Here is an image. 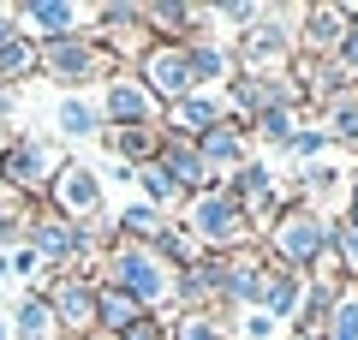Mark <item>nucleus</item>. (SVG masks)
I'll list each match as a JSON object with an SVG mask.
<instances>
[{
    "label": "nucleus",
    "instance_id": "dca6fc26",
    "mask_svg": "<svg viewBox=\"0 0 358 340\" xmlns=\"http://www.w3.org/2000/svg\"><path fill=\"white\" fill-rule=\"evenodd\" d=\"M346 24H352V6H341V0H310L305 24H299V54H322L329 60V48L346 36Z\"/></svg>",
    "mask_w": 358,
    "mask_h": 340
},
{
    "label": "nucleus",
    "instance_id": "4be33fe9",
    "mask_svg": "<svg viewBox=\"0 0 358 340\" xmlns=\"http://www.w3.org/2000/svg\"><path fill=\"white\" fill-rule=\"evenodd\" d=\"M162 334L167 340H233V316H215V311H167L162 316Z\"/></svg>",
    "mask_w": 358,
    "mask_h": 340
},
{
    "label": "nucleus",
    "instance_id": "4c0bfd02",
    "mask_svg": "<svg viewBox=\"0 0 358 340\" xmlns=\"http://www.w3.org/2000/svg\"><path fill=\"white\" fill-rule=\"evenodd\" d=\"M281 340H322V334H305V328H287Z\"/></svg>",
    "mask_w": 358,
    "mask_h": 340
},
{
    "label": "nucleus",
    "instance_id": "2eb2a0df",
    "mask_svg": "<svg viewBox=\"0 0 358 340\" xmlns=\"http://www.w3.org/2000/svg\"><path fill=\"white\" fill-rule=\"evenodd\" d=\"M305 299H310V281L299 275V269L268 263V281H263V299H257V311H263V316H275L281 328H293L299 316H305Z\"/></svg>",
    "mask_w": 358,
    "mask_h": 340
},
{
    "label": "nucleus",
    "instance_id": "7c9ffc66",
    "mask_svg": "<svg viewBox=\"0 0 358 340\" xmlns=\"http://www.w3.org/2000/svg\"><path fill=\"white\" fill-rule=\"evenodd\" d=\"M329 150H334V143H329V132H322L317 120H310V113H305V126L293 132V143H287L281 155H287V162H293V167H310V162H322V155H329Z\"/></svg>",
    "mask_w": 358,
    "mask_h": 340
},
{
    "label": "nucleus",
    "instance_id": "cd10ccee",
    "mask_svg": "<svg viewBox=\"0 0 358 340\" xmlns=\"http://www.w3.org/2000/svg\"><path fill=\"white\" fill-rule=\"evenodd\" d=\"M299 126H305V113H287V108H263V113H257V120H251L245 132H251V143H268V150H287Z\"/></svg>",
    "mask_w": 358,
    "mask_h": 340
},
{
    "label": "nucleus",
    "instance_id": "c756f323",
    "mask_svg": "<svg viewBox=\"0 0 358 340\" xmlns=\"http://www.w3.org/2000/svg\"><path fill=\"white\" fill-rule=\"evenodd\" d=\"M155 257H162V263L179 275V269H192L197 257H203V245H197V239H192V233H185L179 221H167V227H162V239H155Z\"/></svg>",
    "mask_w": 358,
    "mask_h": 340
},
{
    "label": "nucleus",
    "instance_id": "5701e85b",
    "mask_svg": "<svg viewBox=\"0 0 358 340\" xmlns=\"http://www.w3.org/2000/svg\"><path fill=\"white\" fill-rule=\"evenodd\" d=\"M54 132L60 138H102V108H96V96H60L54 101Z\"/></svg>",
    "mask_w": 358,
    "mask_h": 340
},
{
    "label": "nucleus",
    "instance_id": "c85d7f7f",
    "mask_svg": "<svg viewBox=\"0 0 358 340\" xmlns=\"http://www.w3.org/2000/svg\"><path fill=\"white\" fill-rule=\"evenodd\" d=\"M322 340H358V281H346L329 304V323H322Z\"/></svg>",
    "mask_w": 358,
    "mask_h": 340
},
{
    "label": "nucleus",
    "instance_id": "20e7f679",
    "mask_svg": "<svg viewBox=\"0 0 358 340\" xmlns=\"http://www.w3.org/2000/svg\"><path fill=\"white\" fill-rule=\"evenodd\" d=\"M257 245L268 251V263L299 269V275H305V269L329 251V221H322L317 209H305V203H287V209L275 215V227H268Z\"/></svg>",
    "mask_w": 358,
    "mask_h": 340
},
{
    "label": "nucleus",
    "instance_id": "79ce46f5",
    "mask_svg": "<svg viewBox=\"0 0 358 340\" xmlns=\"http://www.w3.org/2000/svg\"><path fill=\"white\" fill-rule=\"evenodd\" d=\"M352 162H358V155H352Z\"/></svg>",
    "mask_w": 358,
    "mask_h": 340
},
{
    "label": "nucleus",
    "instance_id": "39448f33",
    "mask_svg": "<svg viewBox=\"0 0 358 340\" xmlns=\"http://www.w3.org/2000/svg\"><path fill=\"white\" fill-rule=\"evenodd\" d=\"M102 185H108V179L96 173L90 162L60 155V167H54V179H48V197H42V209L60 215V221H96V215H102Z\"/></svg>",
    "mask_w": 358,
    "mask_h": 340
},
{
    "label": "nucleus",
    "instance_id": "412c9836",
    "mask_svg": "<svg viewBox=\"0 0 358 340\" xmlns=\"http://www.w3.org/2000/svg\"><path fill=\"white\" fill-rule=\"evenodd\" d=\"M6 328H13V340H66L60 323H54V304L42 292H24L13 304V316H6Z\"/></svg>",
    "mask_w": 358,
    "mask_h": 340
},
{
    "label": "nucleus",
    "instance_id": "ddd939ff",
    "mask_svg": "<svg viewBox=\"0 0 358 340\" xmlns=\"http://www.w3.org/2000/svg\"><path fill=\"white\" fill-rule=\"evenodd\" d=\"M197 155H203V167H209V179H227V173H239L245 162H251L257 155V143H251V132L239 126V120H221L215 132H203V138H197Z\"/></svg>",
    "mask_w": 358,
    "mask_h": 340
},
{
    "label": "nucleus",
    "instance_id": "b1692460",
    "mask_svg": "<svg viewBox=\"0 0 358 340\" xmlns=\"http://www.w3.org/2000/svg\"><path fill=\"white\" fill-rule=\"evenodd\" d=\"M36 66H42V48L24 36V30H13V36L0 42V84H36Z\"/></svg>",
    "mask_w": 358,
    "mask_h": 340
},
{
    "label": "nucleus",
    "instance_id": "9b49d317",
    "mask_svg": "<svg viewBox=\"0 0 358 340\" xmlns=\"http://www.w3.org/2000/svg\"><path fill=\"white\" fill-rule=\"evenodd\" d=\"M96 108H102V126H162V101H155L131 72L108 78L102 96H96Z\"/></svg>",
    "mask_w": 358,
    "mask_h": 340
},
{
    "label": "nucleus",
    "instance_id": "6e6552de",
    "mask_svg": "<svg viewBox=\"0 0 358 340\" xmlns=\"http://www.w3.org/2000/svg\"><path fill=\"white\" fill-rule=\"evenodd\" d=\"M131 78H138L162 108H173V101H185V96L197 90V84H192V60H185V42H150L143 60L131 66Z\"/></svg>",
    "mask_w": 358,
    "mask_h": 340
},
{
    "label": "nucleus",
    "instance_id": "f8f14e48",
    "mask_svg": "<svg viewBox=\"0 0 358 340\" xmlns=\"http://www.w3.org/2000/svg\"><path fill=\"white\" fill-rule=\"evenodd\" d=\"M221 120H227V101H221V96H209V90H192L185 101H173V108H162V138L197 143L203 132H215Z\"/></svg>",
    "mask_w": 358,
    "mask_h": 340
},
{
    "label": "nucleus",
    "instance_id": "7ed1b4c3",
    "mask_svg": "<svg viewBox=\"0 0 358 340\" xmlns=\"http://www.w3.org/2000/svg\"><path fill=\"white\" fill-rule=\"evenodd\" d=\"M36 48H42L36 78H42V84H60L66 96H84L90 84H108V78L120 72V66L96 48L90 30H84V36H66V42H36Z\"/></svg>",
    "mask_w": 358,
    "mask_h": 340
},
{
    "label": "nucleus",
    "instance_id": "2f4dec72",
    "mask_svg": "<svg viewBox=\"0 0 358 340\" xmlns=\"http://www.w3.org/2000/svg\"><path fill=\"white\" fill-rule=\"evenodd\" d=\"M36 215H42L36 197H24L18 185H6V179H0V233H24Z\"/></svg>",
    "mask_w": 358,
    "mask_h": 340
},
{
    "label": "nucleus",
    "instance_id": "f3484780",
    "mask_svg": "<svg viewBox=\"0 0 358 340\" xmlns=\"http://www.w3.org/2000/svg\"><path fill=\"white\" fill-rule=\"evenodd\" d=\"M155 162L167 167V179H173L185 197H197V191H221L215 179H209L203 155H197V143H179V138H162V150H155Z\"/></svg>",
    "mask_w": 358,
    "mask_h": 340
},
{
    "label": "nucleus",
    "instance_id": "4468645a",
    "mask_svg": "<svg viewBox=\"0 0 358 340\" xmlns=\"http://www.w3.org/2000/svg\"><path fill=\"white\" fill-rule=\"evenodd\" d=\"M185 60H192V84L209 90V96H221L239 78V48L221 42V36H192L185 42Z\"/></svg>",
    "mask_w": 358,
    "mask_h": 340
},
{
    "label": "nucleus",
    "instance_id": "a19ab883",
    "mask_svg": "<svg viewBox=\"0 0 358 340\" xmlns=\"http://www.w3.org/2000/svg\"><path fill=\"white\" fill-rule=\"evenodd\" d=\"M0 90H6V84H0Z\"/></svg>",
    "mask_w": 358,
    "mask_h": 340
},
{
    "label": "nucleus",
    "instance_id": "58836bf2",
    "mask_svg": "<svg viewBox=\"0 0 358 340\" xmlns=\"http://www.w3.org/2000/svg\"><path fill=\"white\" fill-rule=\"evenodd\" d=\"M0 340H13V328H6V316H0Z\"/></svg>",
    "mask_w": 358,
    "mask_h": 340
},
{
    "label": "nucleus",
    "instance_id": "f03ea898",
    "mask_svg": "<svg viewBox=\"0 0 358 340\" xmlns=\"http://www.w3.org/2000/svg\"><path fill=\"white\" fill-rule=\"evenodd\" d=\"M185 233H192L203 251H239V245H257L251 221H245V209L227 197V191H197V197H185V209L173 215Z\"/></svg>",
    "mask_w": 358,
    "mask_h": 340
},
{
    "label": "nucleus",
    "instance_id": "a211bd4d",
    "mask_svg": "<svg viewBox=\"0 0 358 340\" xmlns=\"http://www.w3.org/2000/svg\"><path fill=\"white\" fill-rule=\"evenodd\" d=\"M102 150L114 155L120 167H143V162H155V150H162V126H108Z\"/></svg>",
    "mask_w": 358,
    "mask_h": 340
},
{
    "label": "nucleus",
    "instance_id": "f257e3e1",
    "mask_svg": "<svg viewBox=\"0 0 358 340\" xmlns=\"http://www.w3.org/2000/svg\"><path fill=\"white\" fill-rule=\"evenodd\" d=\"M96 287H120L126 299H138L143 316H167V311H173L179 275L155 257V245H126V239H114V245L102 251V263H96Z\"/></svg>",
    "mask_w": 358,
    "mask_h": 340
},
{
    "label": "nucleus",
    "instance_id": "aec40b11",
    "mask_svg": "<svg viewBox=\"0 0 358 340\" xmlns=\"http://www.w3.org/2000/svg\"><path fill=\"white\" fill-rule=\"evenodd\" d=\"M138 18L155 42H185L192 36V0H138Z\"/></svg>",
    "mask_w": 358,
    "mask_h": 340
},
{
    "label": "nucleus",
    "instance_id": "a878e982",
    "mask_svg": "<svg viewBox=\"0 0 358 340\" xmlns=\"http://www.w3.org/2000/svg\"><path fill=\"white\" fill-rule=\"evenodd\" d=\"M167 221H173V215L150 209V203H131V209H120V215H114V239H126V245H155Z\"/></svg>",
    "mask_w": 358,
    "mask_h": 340
},
{
    "label": "nucleus",
    "instance_id": "6ab92c4d",
    "mask_svg": "<svg viewBox=\"0 0 358 340\" xmlns=\"http://www.w3.org/2000/svg\"><path fill=\"white\" fill-rule=\"evenodd\" d=\"M317 126L329 132V143H334L341 155H358V84H346L341 96L317 113Z\"/></svg>",
    "mask_w": 358,
    "mask_h": 340
},
{
    "label": "nucleus",
    "instance_id": "72a5a7b5",
    "mask_svg": "<svg viewBox=\"0 0 358 340\" xmlns=\"http://www.w3.org/2000/svg\"><path fill=\"white\" fill-rule=\"evenodd\" d=\"M329 66L346 78V84H358V6H352V24H346V36L329 48Z\"/></svg>",
    "mask_w": 358,
    "mask_h": 340
},
{
    "label": "nucleus",
    "instance_id": "e433bc0d",
    "mask_svg": "<svg viewBox=\"0 0 358 340\" xmlns=\"http://www.w3.org/2000/svg\"><path fill=\"white\" fill-rule=\"evenodd\" d=\"M0 287H13V263H6V251H0Z\"/></svg>",
    "mask_w": 358,
    "mask_h": 340
},
{
    "label": "nucleus",
    "instance_id": "1a4fd4ad",
    "mask_svg": "<svg viewBox=\"0 0 358 340\" xmlns=\"http://www.w3.org/2000/svg\"><path fill=\"white\" fill-rule=\"evenodd\" d=\"M233 48H239V72L268 78V72H287V66H293L299 36H293L287 24H275V18H263V13H257V24L233 36Z\"/></svg>",
    "mask_w": 358,
    "mask_h": 340
},
{
    "label": "nucleus",
    "instance_id": "423d86ee",
    "mask_svg": "<svg viewBox=\"0 0 358 340\" xmlns=\"http://www.w3.org/2000/svg\"><path fill=\"white\" fill-rule=\"evenodd\" d=\"M54 167H60V150H54L48 138H36V132H18V138L0 143V179L6 185H18L24 197H48V179Z\"/></svg>",
    "mask_w": 358,
    "mask_h": 340
},
{
    "label": "nucleus",
    "instance_id": "bb28decb",
    "mask_svg": "<svg viewBox=\"0 0 358 340\" xmlns=\"http://www.w3.org/2000/svg\"><path fill=\"white\" fill-rule=\"evenodd\" d=\"M138 299H126L120 287H96V334H126L131 323H138ZM90 334V340H96Z\"/></svg>",
    "mask_w": 358,
    "mask_h": 340
},
{
    "label": "nucleus",
    "instance_id": "9d476101",
    "mask_svg": "<svg viewBox=\"0 0 358 340\" xmlns=\"http://www.w3.org/2000/svg\"><path fill=\"white\" fill-rule=\"evenodd\" d=\"M42 299L54 304V323L66 340H90L96 334V281L90 275H54Z\"/></svg>",
    "mask_w": 358,
    "mask_h": 340
},
{
    "label": "nucleus",
    "instance_id": "f704fd0d",
    "mask_svg": "<svg viewBox=\"0 0 358 340\" xmlns=\"http://www.w3.org/2000/svg\"><path fill=\"white\" fill-rule=\"evenodd\" d=\"M287 328L275 323V316H263V311H239L233 316V340H281Z\"/></svg>",
    "mask_w": 358,
    "mask_h": 340
},
{
    "label": "nucleus",
    "instance_id": "393cba45",
    "mask_svg": "<svg viewBox=\"0 0 358 340\" xmlns=\"http://www.w3.org/2000/svg\"><path fill=\"white\" fill-rule=\"evenodd\" d=\"M131 185L143 191V203L150 209H162V215H173V209H185V191L167 179V167L162 162H143V167H131Z\"/></svg>",
    "mask_w": 358,
    "mask_h": 340
},
{
    "label": "nucleus",
    "instance_id": "473e14b6",
    "mask_svg": "<svg viewBox=\"0 0 358 340\" xmlns=\"http://www.w3.org/2000/svg\"><path fill=\"white\" fill-rule=\"evenodd\" d=\"M329 251L341 257V269L358 281V221L352 215H341V221H329Z\"/></svg>",
    "mask_w": 358,
    "mask_h": 340
},
{
    "label": "nucleus",
    "instance_id": "ea45409f",
    "mask_svg": "<svg viewBox=\"0 0 358 340\" xmlns=\"http://www.w3.org/2000/svg\"><path fill=\"white\" fill-rule=\"evenodd\" d=\"M346 215H352V221H358V191H352V209H346Z\"/></svg>",
    "mask_w": 358,
    "mask_h": 340
},
{
    "label": "nucleus",
    "instance_id": "c9c22d12",
    "mask_svg": "<svg viewBox=\"0 0 358 340\" xmlns=\"http://www.w3.org/2000/svg\"><path fill=\"white\" fill-rule=\"evenodd\" d=\"M13 30H18V18H13V6H0V42L13 36Z\"/></svg>",
    "mask_w": 358,
    "mask_h": 340
},
{
    "label": "nucleus",
    "instance_id": "0eeeda50",
    "mask_svg": "<svg viewBox=\"0 0 358 340\" xmlns=\"http://www.w3.org/2000/svg\"><path fill=\"white\" fill-rule=\"evenodd\" d=\"M13 18L30 42H66L96 30V6H84V0H18Z\"/></svg>",
    "mask_w": 358,
    "mask_h": 340
}]
</instances>
